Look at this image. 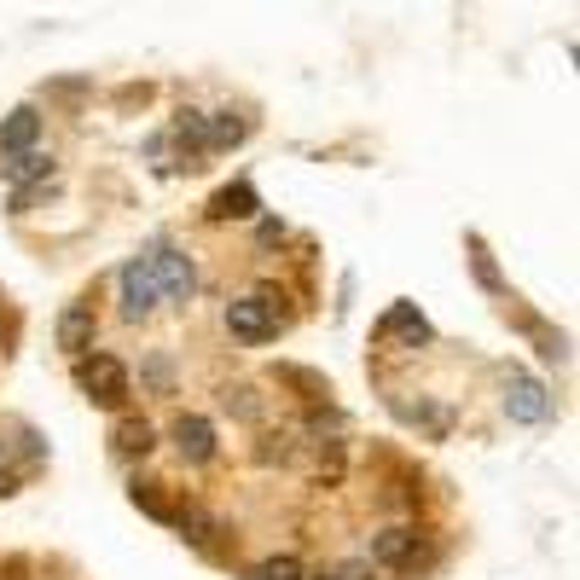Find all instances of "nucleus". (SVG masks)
Segmentation results:
<instances>
[{"label": "nucleus", "instance_id": "obj_1", "mask_svg": "<svg viewBox=\"0 0 580 580\" xmlns=\"http://www.w3.org/2000/svg\"><path fill=\"white\" fill-rule=\"evenodd\" d=\"M76 383L88 389L93 406H111V413L128 401V371H123V361H111V354H81V361H76Z\"/></svg>", "mask_w": 580, "mask_h": 580}, {"label": "nucleus", "instance_id": "obj_2", "mask_svg": "<svg viewBox=\"0 0 580 580\" xmlns=\"http://www.w3.org/2000/svg\"><path fill=\"white\" fill-rule=\"evenodd\" d=\"M227 331L238 343H273L279 337V308L262 297H238V302H227Z\"/></svg>", "mask_w": 580, "mask_h": 580}, {"label": "nucleus", "instance_id": "obj_3", "mask_svg": "<svg viewBox=\"0 0 580 580\" xmlns=\"http://www.w3.org/2000/svg\"><path fill=\"white\" fill-rule=\"evenodd\" d=\"M146 267H151V279H157V297H168V302H192L198 273H192V262H186L175 244H157V255H146Z\"/></svg>", "mask_w": 580, "mask_h": 580}, {"label": "nucleus", "instance_id": "obj_4", "mask_svg": "<svg viewBox=\"0 0 580 580\" xmlns=\"http://www.w3.org/2000/svg\"><path fill=\"white\" fill-rule=\"evenodd\" d=\"M505 413L517 424H540L545 413H552V401H545V383L528 378V371H510L505 378Z\"/></svg>", "mask_w": 580, "mask_h": 580}, {"label": "nucleus", "instance_id": "obj_5", "mask_svg": "<svg viewBox=\"0 0 580 580\" xmlns=\"http://www.w3.org/2000/svg\"><path fill=\"white\" fill-rule=\"evenodd\" d=\"M116 285H123V314L128 319H146L151 308H157V279H151V267L146 262H128L123 273H116Z\"/></svg>", "mask_w": 580, "mask_h": 580}, {"label": "nucleus", "instance_id": "obj_6", "mask_svg": "<svg viewBox=\"0 0 580 580\" xmlns=\"http://www.w3.org/2000/svg\"><path fill=\"white\" fill-rule=\"evenodd\" d=\"M175 447H180V458H192V465H210L215 458V424L198 418V413H180L175 418Z\"/></svg>", "mask_w": 580, "mask_h": 580}, {"label": "nucleus", "instance_id": "obj_7", "mask_svg": "<svg viewBox=\"0 0 580 580\" xmlns=\"http://www.w3.org/2000/svg\"><path fill=\"white\" fill-rule=\"evenodd\" d=\"M36 134H41V111L36 105H18L0 123V157H18V151L36 146Z\"/></svg>", "mask_w": 580, "mask_h": 580}, {"label": "nucleus", "instance_id": "obj_8", "mask_svg": "<svg viewBox=\"0 0 580 580\" xmlns=\"http://www.w3.org/2000/svg\"><path fill=\"white\" fill-rule=\"evenodd\" d=\"M255 210H262V198H255L250 180H232V186H220V192L210 198V220H250Z\"/></svg>", "mask_w": 580, "mask_h": 580}, {"label": "nucleus", "instance_id": "obj_9", "mask_svg": "<svg viewBox=\"0 0 580 580\" xmlns=\"http://www.w3.org/2000/svg\"><path fill=\"white\" fill-rule=\"evenodd\" d=\"M413 552H418V528H383V534H371V563H383V569L413 563Z\"/></svg>", "mask_w": 580, "mask_h": 580}, {"label": "nucleus", "instance_id": "obj_10", "mask_svg": "<svg viewBox=\"0 0 580 580\" xmlns=\"http://www.w3.org/2000/svg\"><path fill=\"white\" fill-rule=\"evenodd\" d=\"M93 331H99V326H93V308H64V314H59V349L76 354V361L93 349Z\"/></svg>", "mask_w": 580, "mask_h": 580}, {"label": "nucleus", "instance_id": "obj_11", "mask_svg": "<svg viewBox=\"0 0 580 580\" xmlns=\"http://www.w3.org/2000/svg\"><path fill=\"white\" fill-rule=\"evenodd\" d=\"M111 441H116V453H128V458H146L151 447H157V430H151L146 418H123L111 430Z\"/></svg>", "mask_w": 580, "mask_h": 580}, {"label": "nucleus", "instance_id": "obj_12", "mask_svg": "<svg viewBox=\"0 0 580 580\" xmlns=\"http://www.w3.org/2000/svg\"><path fill=\"white\" fill-rule=\"evenodd\" d=\"M378 337H406V343H424V337H430V326H424V314L413 308V302H401V308L383 314Z\"/></svg>", "mask_w": 580, "mask_h": 580}, {"label": "nucleus", "instance_id": "obj_13", "mask_svg": "<svg viewBox=\"0 0 580 580\" xmlns=\"http://www.w3.org/2000/svg\"><path fill=\"white\" fill-rule=\"evenodd\" d=\"M244 123H238L232 111H215V116H203V146H215V151H227V146H238L244 140Z\"/></svg>", "mask_w": 580, "mask_h": 580}, {"label": "nucleus", "instance_id": "obj_14", "mask_svg": "<svg viewBox=\"0 0 580 580\" xmlns=\"http://www.w3.org/2000/svg\"><path fill=\"white\" fill-rule=\"evenodd\" d=\"M29 180H53V157H41V151H18V157L7 163V186H29Z\"/></svg>", "mask_w": 580, "mask_h": 580}, {"label": "nucleus", "instance_id": "obj_15", "mask_svg": "<svg viewBox=\"0 0 580 580\" xmlns=\"http://www.w3.org/2000/svg\"><path fill=\"white\" fill-rule=\"evenodd\" d=\"M250 580H302V563L297 557H267V563H255Z\"/></svg>", "mask_w": 580, "mask_h": 580}, {"label": "nucleus", "instance_id": "obj_16", "mask_svg": "<svg viewBox=\"0 0 580 580\" xmlns=\"http://www.w3.org/2000/svg\"><path fill=\"white\" fill-rule=\"evenodd\" d=\"M175 140L192 146V151H203V111H180V116H175Z\"/></svg>", "mask_w": 580, "mask_h": 580}, {"label": "nucleus", "instance_id": "obj_17", "mask_svg": "<svg viewBox=\"0 0 580 580\" xmlns=\"http://www.w3.org/2000/svg\"><path fill=\"white\" fill-rule=\"evenodd\" d=\"M134 505L140 510H151L157 522H175V510H168L163 500H157V482H134Z\"/></svg>", "mask_w": 580, "mask_h": 580}, {"label": "nucleus", "instance_id": "obj_18", "mask_svg": "<svg viewBox=\"0 0 580 580\" xmlns=\"http://www.w3.org/2000/svg\"><path fill=\"white\" fill-rule=\"evenodd\" d=\"M175 528H180V534H186V540H192V545H203V540H210V534H215V522H210V517H203V510H180V517H175Z\"/></svg>", "mask_w": 580, "mask_h": 580}, {"label": "nucleus", "instance_id": "obj_19", "mask_svg": "<svg viewBox=\"0 0 580 580\" xmlns=\"http://www.w3.org/2000/svg\"><path fill=\"white\" fill-rule=\"evenodd\" d=\"M227 406H232L238 418H262V401H255L250 389H227Z\"/></svg>", "mask_w": 580, "mask_h": 580}, {"label": "nucleus", "instance_id": "obj_20", "mask_svg": "<svg viewBox=\"0 0 580 580\" xmlns=\"http://www.w3.org/2000/svg\"><path fill=\"white\" fill-rule=\"evenodd\" d=\"M534 337H540V354H545V361H563V337H552L545 326H534Z\"/></svg>", "mask_w": 580, "mask_h": 580}, {"label": "nucleus", "instance_id": "obj_21", "mask_svg": "<svg viewBox=\"0 0 580 580\" xmlns=\"http://www.w3.org/2000/svg\"><path fill=\"white\" fill-rule=\"evenodd\" d=\"M7 458H12V447H7V441H0V476H7Z\"/></svg>", "mask_w": 580, "mask_h": 580}, {"label": "nucleus", "instance_id": "obj_22", "mask_svg": "<svg viewBox=\"0 0 580 580\" xmlns=\"http://www.w3.org/2000/svg\"><path fill=\"white\" fill-rule=\"evenodd\" d=\"M302 580H337V575H302Z\"/></svg>", "mask_w": 580, "mask_h": 580}]
</instances>
